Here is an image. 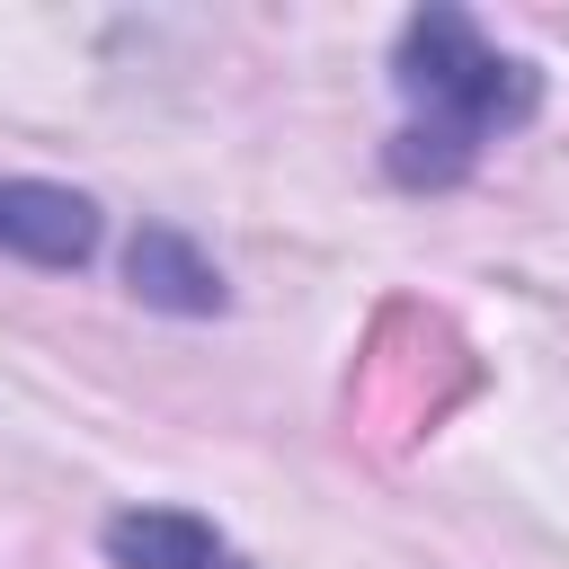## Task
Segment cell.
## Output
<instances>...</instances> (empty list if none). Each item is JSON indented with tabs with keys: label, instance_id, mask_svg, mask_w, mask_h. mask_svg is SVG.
Segmentation results:
<instances>
[{
	"label": "cell",
	"instance_id": "6da1fadb",
	"mask_svg": "<svg viewBox=\"0 0 569 569\" xmlns=\"http://www.w3.org/2000/svg\"><path fill=\"white\" fill-rule=\"evenodd\" d=\"M391 80L409 98V124L391 133V178L400 187H453L471 160L516 133L542 107V71L507 44H489L462 9H418L391 44Z\"/></svg>",
	"mask_w": 569,
	"mask_h": 569
},
{
	"label": "cell",
	"instance_id": "7a4b0ae2",
	"mask_svg": "<svg viewBox=\"0 0 569 569\" xmlns=\"http://www.w3.org/2000/svg\"><path fill=\"white\" fill-rule=\"evenodd\" d=\"M0 249L27 267H89L98 249V204L53 178H0Z\"/></svg>",
	"mask_w": 569,
	"mask_h": 569
},
{
	"label": "cell",
	"instance_id": "3957f363",
	"mask_svg": "<svg viewBox=\"0 0 569 569\" xmlns=\"http://www.w3.org/2000/svg\"><path fill=\"white\" fill-rule=\"evenodd\" d=\"M107 560L116 569H249V551L222 542L187 507H124V516H107Z\"/></svg>",
	"mask_w": 569,
	"mask_h": 569
},
{
	"label": "cell",
	"instance_id": "277c9868",
	"mask_svg": "<svg viewBox=\"0 0 569 569\" xmlns=\"http://www.w3.org/2000/svg\"><path fill=\"white\" fill-rule=\"evenodd\" d=\"M124 276H133V293H142L151 311H178V320L222 311V276H213V258H204L187 231H169V222H142V231H133Z\"/></svg>",
	"mask_w": 569,
	"mask_h": 569
}]
</instances>
